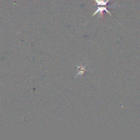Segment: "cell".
Returning a JSON list of instances; mask_svg holds the SVG:
<instances>
[{"mask_svg": "<svg viewBox=\"0 0 140 140\" xmlns=\"http://www.w3.org/2000/svg\"><path fill=\"white\" fill-rule=\"evenodd\" d=\"M103 11H106L107 13H109L110 15L111 16H112V15L111 14V13L110 12V11L108 10L107 8V7L106 6H101V7H99L98 6L97 7V9L95 11V12L93 14V15H92V17H93V16H94L95 14H96L97 13H100L101 15V17H102L103 16Z\"/></svg>", "mask_w": 140, "mask_h": 140, "instance_id": "6da1fadb", "label": "cell"}, {"mask_svg": "<svg viewBox=\"0 0 140 140\" xmlns=\"http://www.w3.org/2000/svg\"><path fill=\"white\" fill-rule=\"evenodd\" d=\"M96 3H97L98 6H107V3H109L110 0H95Z\"/></svg>", "mask_w": 140, "mask_h": 140, "instance_id": "7a4b0ae2", "label": "cell"}]
</instances>
